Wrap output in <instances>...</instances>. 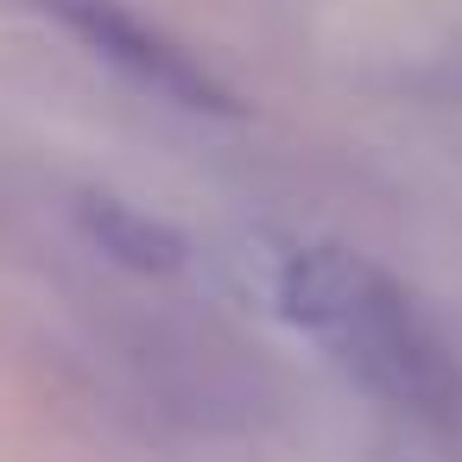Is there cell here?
<instances>
[{
  "label": "cell",
  "instance_id": "6da1fadb",
  "mask_svg": "<svg viewBox=\"0 0 462 462\" xmlns=\"http://www.w3.org/2000/svg\"><path fill=\"white\" fill-rule=\"evenodd\" d=\"M260 291L291 329L317 336L342 367H355L393 405L411 411L456 405V367L443 361L437 336L367 260L317 241H285L266 254Z\"/></svg>",
  "mask_w": 462,
  "mask_h": 462
},
{
  "label": "cell",
  "instance_id": "7a4b0ae2",
  "mask_svg": "<svg viewBox=\"0 0 462 462\" xmlns=\"http://www.w3.org/2000/svg\"><path fill=\"white\" fill-rule=\"evenodd\" d=\"M39 7L58 14L83 45H96L115 70H127V77L146 83L152 96L184 102V108H216V115L235 108V96H228L184 45H171L159 26H146L140 14H127L121 0H39Z\"/></svg>",
  "mask_w": 462,
  "mask_h": 462
},
{
  "label": "cell",
  "instance_id": "3957f363",
  "mask_svg": "<svg viewBox=\"0 0 462 462\" xmlns=\"http://www.w3.org/2000/svg\"><path fill=\"white\" fill-rule=\"evenodd\" d=\"M77 222H83V235L115 260V266H127V273H184V235L171 228V222H159V216H146V209H134L127 197H108V190H89V197H77Z\"/></svg>",
  "mask_w": 462,
  "mask_h": 462
}]
</instances>
